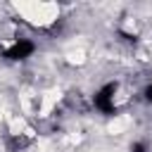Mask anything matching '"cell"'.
I'll use <instances>...</instances> for the list:
<instances>
[{
    "label": "cell",
    "mask_w": 152,
    "mask_h": 152,
    "mask_svg": "<svg viewBox=\"0 0 152 152\" xmlns=\"http://www.w3.org/2000/svg\"><path fill=\"white\" fill-rule=\"evenodd\" d=\"M31 52H33V43L26 40V38H17V40L10 43V48H7L5 55H7L10 59H26Z\"/></svg>",
    "instance_id": "cell-1"
},
{
    "label": "cell",
    "mask_w": 152,
    "mask_h": 152,
    "mask_svg": "<svg viewBox=\"0 0 152 152\" xmlns=\"http://www.w3.org/2000/svg\"><path fill=\"white\" fill-rule=\"evenodd\" d=\"M147 100L152 102V83H150V88H147Z\"/></svg>",
    "instance_id": "cell-2"
}]
</instances>
